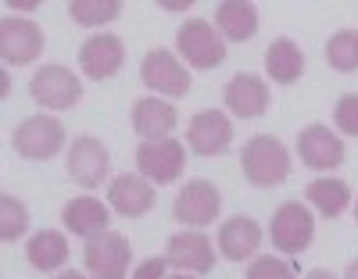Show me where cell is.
Segmentation results:
<instances>
[{"label": "cell", "instance_id": "22", "mask_svg": "<svg viewBox=\"0 0 358 279\" xmlns=\"http://www.w3.org/2000/svg\"><path fill=\"white\" fill-rule=\"evenodd\" d=\"M265 69L273 76V83H297L305 72V54L294 40H276L265 50Z\"/></svg>", "mask_w": 358, "mask_h": 279}, {"label": "cell", "instance_id": "1", "mask_svg": "<svg viewBox=\"0 0 358 279\" xmlns=\"http://www.w3.org/2000/svg\"><path fill=\"white\" fill-rule=\"evenodd\" d=\"M241 169L255 186H276L290 172V154L276 136H255L241 154Z\"/></svg>", "mask_w": 358, "mask_h": 279}, {"label": "cell", "instance_id": "30", "mask_svg": "<svg viewBox=\"0 0 358 279\" xmlns=\"http://www.w3.org/2000/svg\"><path fill=\"white\" fill-rule=\"evenodd\" d=\"M165 258H151V262H143V265H136V272H133V279H165Z\"/></svg>", "mask_w": 358, "mask_h": 279}, {"label": "cell", "instance_id": "4", "mask_svg": "<svg viewBox=\"0 0 358 279\" xmlns=\"http://www.w3.org/2000/svg\"><path fill=\"white\" fill-rule=\"evenodd\" d=\"M176 47L194 69H215V65H222V57H226V47H222L215 25L208 18L183 22V29H179V36H176Z\"/></svg>", "mask_w": 358, "mask_h": 279}, {"label": "cell", "instance_id": "6", "mask_svg": "<svg viewBox=\"0 0 358 279\" xmlns=\"http://www.w3.org/2000/svg\"><path fill=\"white\" fill-rule=\"evenodd\" d=\"M268 233H273L276 251H283V255H297V251H305V247L312 243V233H315L312 211H308L305 204H297V201H287V204H280V208H276Z\"/></svg>", "mask_w": 358, "mask_h": 279}, {"label": "cell", "instance_id": "21", "mask_svg": "<svg viewBox=\"0 0 358 279\" xmlns=\"http://www.w3.org/2000/svg\"><path fill=\"white\" fill-rule=\"evenodd\" d=\"M62 219H65V226L76 233V236H97V233H104V226H108V208L101 204V201H94V197H76L72 204H65V211H62Z\"/></svg>", "mask_w": 358, "mask_h": 279}, {"label": "cell", "instance_id": "24", "mask_svg": "<svg viewBox=\"0 0 358 279\" xmlns=\"http://www.w3.org/2000/svg\"><path fill=\"white\" fill-rule=\"evenodd\" d=\"M305 197H308V201H312L322 215H326V219H337V215L348 208V201H351V190H348V183H344V179L326 176V179L308 183Z\"/></svg>", "mask_w": 358, "mask_h": 279}, {"label": "cell", "instance_id": "25", "mask_svg": "<svg viewBox=\"0 0 358 279\" xmlns=\"http://www.w3.org/2000/svg\"><path fill=\"white\" fill-rule=\"evenodd\" d=\"M326 61L337 72H355L358 69V29H341L326 43Z\"/></svg>", "mask_w": 358, "mask_h": 279}, {"label": "cell", "instance_id": "8", "mask_svg": "<svg viewBox=\"0 0 358 279\" xmlns=\"http://www.w3.org/2000/svg\"><path fill=\"white\" fill-rule=\"evenodd\" d=\"M183 162H187V150H183V143H179V140H147L136 150V169L147 179H155L158 186L179 179Z\"/></svg>", "mask_w": 358, "mask_h": 279}, {"label": "cell", "instance_id": "34", "mask_svg": "<svg viewBox=\"0 0 358 279\" xmlns=\"http://www.w3.org/2000/svg\"><path fill=\"white\" fill-rule=\"evenodd\" d=\"M57 279H86V276H79V272H62Z\"/></svg>", "mask_w": 358, "mask_h": 279}, {"label": "cell", "instance_id": "23", "mask_svg": "<svg viewBox=\"0 0 358 279\" xmlns=\"http://www.w3.org/2000/svg\"><path fill=\"white\" fill-rule=\"evenodd\" d=\"M25 255H29V265H33V269L50 272V269H62L69 262V243H65L62 233L43 229V233H36L33 240H29Z\"/></svg>", "mask_w": 358, "mask_h": 279}, {"label": "cell", "instance_id": "29", "mask_svg": "<svg viewBox=\"0 0 358 279\" xmlns=\"http://www.w3.org/2000/svg\"><path fill=\"white\" fill-rule=\"evenodd\" d=\"M334 122H337V129H341V133L358 136V93H348V97H341V101H337Z\"/></svg>", "mask_w": 358, "mask_h": 279}, {"label": "cell", "instance_id": "7", "mask_svg": "<svg viewBox=\"0 0 358 279\" xmlns=\"http://www.w3.org/2000/svg\"><path fill=\"white\" fill-rule=\"evenodd\" d=\"M43 50V29L29 18H15L8 15L0 22V54H4L8 65L22 69V65H33Z\"/></svg>", "mask_w": 358, "mask_h": 279}, {"label": "cell", "instance_id": "27", "mask_svg": "<svg viewBox=\"0 0 358 279\" xmlns=\"http://www.w3.org/2000/svg\"><path fill=\"white\" fill-rule=\"evenodd\" d=\"M29 226V211L22 201H15L11 194H0V236L4 240H18Z\"/></svg>", "mask_w": 358, "mask_h": 279}, {"label": "cell", "instance_id": "16", "mask_svg": "<svg viewBox=\"0 0 358 279\" xmlns=\"http://www.w3.org/2000/svg\"><path fill=\"white\" fill-rule=\"evenodd\" d=\"M108 201L118 215H126V219H136V215H147L155 208V190L151 183L143 176H118L111 186H108Z\"/></svg>", "mask_w": 358, "mask_h": 279}, {"label": "cell", "instance_id": "32", "mask_svg": "<svg viewBox=\"0 0 358 279\" xmlns=\"http://www.w3.org/2000/svg\"><path fill=\"white\" fill-rule=\"evenodd\" d=\"M11 8H15V11H33L36 4H33V0H11Z\"/></svg>", "mask_w": 358, "mask_h": 279}, {"label": "cell", "instance_id": "12", "mask_svg": "<svg viewBox=\"0 0 358 279\" xmlns=\"http://www.w3.org/2000/svg\"><path fill=\"white\" fill-rule=\"evenodd\" d=\"M165 262L172 269H183V272H208L215 265V251H212V240L204 233L190 229V233H179L169 240L165 247Z\"/></svg>", "mask_w": 358, "mask_h": 279}, {"label": "cell", "instance_id": "9", "mask_svg": "<svg viewBox=\"0 0 358 279\" xmlns=\"http://www.w3.org/2000/svg\"><path fill=\"white\" fill-rule=\"evenodd\" d=\"M222 208V194L208 179H190L183 190L176 194V219L183 226H208L215 222V215Z\"/></svg>", "mask_w": 358, "mask_h": 279}, {"label": "cell", "instance_id": "19", "mask_svg": "<svg viewBox=\"0 0 358 279\" xmlns=\"http://www.w3.org/2000/svg\"><path fill=\"white\" fill-rule=\"evenodd\" d=\"M176 108L158 101V97H140L133 104V129L143 136V140H165L172 129H176Z\"/></svg>", "mask_w": 358, "mask_h": 279}, {"label": "cell", "instance_id": "13", "mask_svg": "<svg viewBox=\"0 0 358 279\" xmlns=\"http://www.w3.org/2000/svg\"><path fill=\"white\" fill-rule=\"evenodd\" d=\"M69 176L79 186H101V179L108 176V150L101 140L94 136H79L69 150Z\"/></svg>", "mask_w": 358, "mask_h": 279}, {"label": "cell", "instance_id": "26", "mask_svg": "<svg viewBox=\"0 0 358 279\" xmlns=\"http://www.w3.org/2000/svg\"><path fill=\"white\" fill-rule=\"evenodd\" d=\"M69 15L76 25H108L122 15V4L118 0H72Z\"/></svg>", "mask_w": 358, "mask_h": 279}, {"label": "cell", "instance_id": "2", "mask_svg": "<svg viewBox=\"0 0 358 279\" xmlns=\"http://www.w3.org/2000/svg\"><path fill=\"white\" fill-rule=\"evenodd\" d=\"M83 262H86V272L94 279H126V272H129V240L122 233L104 229V233L86 240Z\"/></svg>", "mask_w": 358, "mask_h": 279}, {"label": "cell", "instance_id": "28", "mask_svg": "<svg viewBox=\"0 0 358 279\" xmlns=\"http://www.w3.org/2000/svg\"><path fill=\"white\" fill-rule=\"evenodd\" d=\"M248 279H294V269L280 258H255L248 269Z\"/></svg>", "mask_w": 358, "mask_h": 279}, {"label": "cell", "instance_id": "18", "mask_svg": "<svg viewBox=\"0 0 358 279\" xmlns=\"http://www.w3.org/2000/svg\"><path fill=\"white\" fill-rule=\"evenodd\" d=\"M258 243H262V226L255 219H248V215H233V219L219 229V251L229 262L251 258L258 251Z\"/></svg>", "mask_w": 358, "mask_h": 279}, {"label": "cell", "instance_id": "31", "mask_svg": "<svg viewBox=\"0 0 358 279\" xmlns=\"http://www.w3.org/2000/svg\"><path fill=\"white\" fill-rule=\"evenodd\" d=\"M305 279H337V276H334V272H326V269H312Z\"/></svg>", "mask_w": 358, "mask_h": 279}, {"label": "cell", "instance_id": "17", "mask_svg": "<svg viewBox=\"0 0 358 279\" xmlns=\"http://www.w3.org/2000/svg\"><path fill=\"white\" fill-rule=\"evenodd\" d=\"M268 104V83L255 72H241V76H233L229 86H226V108L236 111L241 118H255L262 115Z\"/></svg>", "mask_w": 358, "mask_h": 279}, {"label": "cell", "instance_id": "15", "mask_svg": "<svg viewBox=\"0 0 358 279\" xmlns=\"http://www.w3.org/2000/svg\"><path fill=\"white\" fill-rule=\"evenodd\" d=\"M187 140L197 154H204V158H212V154H222L233 140V126L229 118L222 111H201L190 118L187 126Z\"/></svg>", "mask_w": 358, "mask_h": 279}, {"label": "cell", "instance_id": "20", "mask_svg": "<svg viewBox=\"0 0 358 279\" xmlns=\"http://www.w3.org/2000/svg\"><path fill=\"white\" fill-rule=\"evenodd\" d=\"M215 22L222 29V36L233 40V43H244L258 33V11L248 0H226V4H219Z\"/></svg>", "mask_w": 358, "mask_h": 279}, {"label": "cell", "instance_id": "5", "mask_svg": "<svg viewBox=\"0 0 358 279\" xmlns=\"http://www.w3.org/2000/svg\"><path fill=\"white\" fill-rule=\"evenodd\" d=\"M11 143L22 158H54L65 143V126L54 115H33L11 133Z\"/></svg>", "mask_w": 358, "mask_h": 279}, {"label": "cell", "instance_id": "33", "mask_svg": "<svg viewBox=\"0 0 358 279\" xmlns=\"http://www.w3.org/2000/svg\"><path fill=\"white\" fill-rule=\"evenodd\" d=\"M348 279H358V262H351V265H348Z\"/></svg>", "mask_w": 358, "mask_h": 279}, {"label": "cell", "instance_id": "11", "mask_svg": "<svg viewBox=\"0 0 358 279\" xmlns=\"http://www.w3.org/2000/svg\"><path fill=\"white\" fill-rule=\"evenodd\" d=\"M126 61V47L111 33H97L79 47V65L90 79H111Z\"/></svg>", "mask_w": 358, "mask_h": 279}, {"label": "cell", "instance_id": "36", "mask_svg": "<svg viewBox=\"0 0 358 279\" xmlns=\"http://www.w3.org/2000/svg\"><path fill=\"white\" fill-rule=\"evenodd\" d=\"M355 219H358V204H355Z\"/></svg>", "mask_w": 358, "mask_h": 279}, {"label": "cell", "instance_id": "35", "mask_svg": "<svg viewBox=\"0 0 358 279\" xmlns=\"http://www.w3.org/2000/svg\"><path fill=\"white\" fill-rule=\"evenodd\" d=\"M172 279H194V276H187V272H179V276H172Z\"/></svg>", "mask_w": 358, "mask_h": 279}, {"label": "cell", "instance_id": "10", "mask_svg": "<svg viewBox=\"0 0 358 279\" xmlns=\"http://www.w3.org/2000/svg\"><path fill=\"white\" fill-rule=\"evenodd\" d=\"M140 79L151 90H158V93H169V97H187V90H190V72L179 65L176 54H169L162 47L143 57Z\"/></svg>", "mask_w": 358, "mask_h": 279}, {"label": "cell", "instance_id": "3", "mask_svg": "<svg viewBox=\"0 0 358 279\" xmlns=\"http://www.w3.org/2000/svg\"><path fill=\"white\" fill-rule=\"evenodd\" d=\"M29 93H33V101L47 111H65L72 104H79L83 97V83L65 69V65H43L33 83H29Z\"/></svg>", "mask_w": 358, "mask_h": 279}, {"label": "cell", "instance_id": "14", "mask_svg": "<svg viewBox=\"0 0 358 279\" xmlns=\"http://www.w3.org/2000/svg\"><path fill=\"white\" fill-rule=\"evenodd\" d=\"M297 154L308 169H337L344 162V140H337L330 126H308L297 136Z\"/></svg>", "mask_w": 358, "mask_h": 279}]
</instances>
